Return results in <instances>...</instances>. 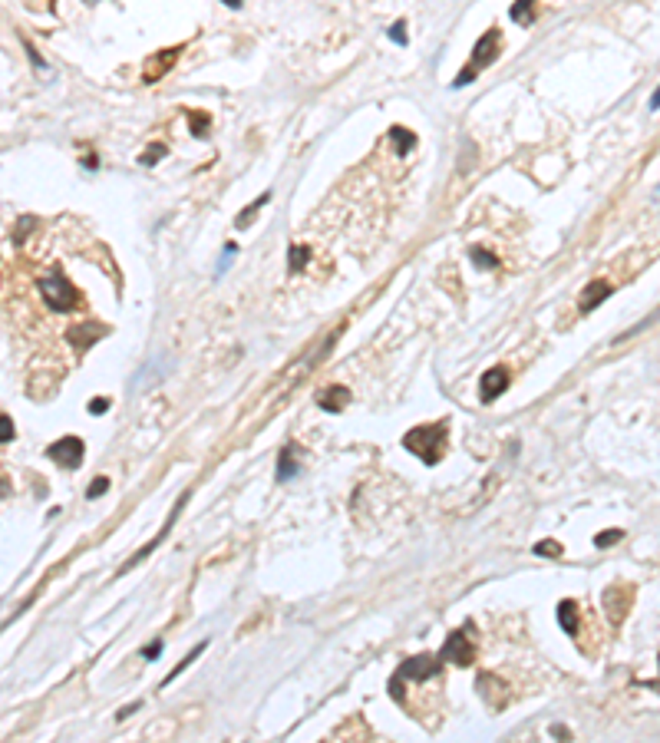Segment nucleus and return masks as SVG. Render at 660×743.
<instances>
[{
	"mask_svg": "<svg viewBox=\"0 0 660 743\" xmlns=\"http://www.w3.org/2000/svg\"><path fill=\"white\" fill-rule=\"evenodd\" d=\"M446 436H449L446 420H439V423H423V427L410 429V433L403 436V446H406L413 456H420L426 466H436L439 459H443V453H446Z\"/></svg>",
	"mask_w": 660,
	"mask_h": 743,
	"instance_id": "obj_1",
	"label": "nucleus"
},
{
	"mask_svg": "<svg viewBox=\"0 0 660 743\" xmlns=\"http://www.w3.org/2000/svg\"><path fill=\"white\" fill-rule=\"evenodd\" d=\"M40 298L47 304V311L53 314H70L79 307V291L70 284V277L63 275L60 268H53L50 275L40 281Z\"/></svg>",
	"mask_w": 660,
	"mask_h": 743,
	"instance_id": "obj_2",
	"label": "nucleus"
},
{
	"mask_svg": "<svg viewBox=\"0 0 660 743\" xmlns=\"http://www.w3.org/2000/svg\"><path fill=\"white\" fill-rule=\"evenodd\" d=\"M498 47H502V33H498L496 26H492L489 33H482V37H479V43H475V50H473V60H469V66H466V70H462V73L456 76V86H466V83H473L475 73H479V70H486V66L498 56Z\"/></svg>",
	"mask_w": 660,
	"mask_h": 743,
	"instance_id": "obj_3",
	"label": "nucleus"
},
{
	"mask_svg": "<svg viewBox=\"0 0 660 743\" xmlns=\"http://www.w3.org/2000/svg\"><path fill=\"white\" fill-rule=\"evenodd\" d=\"M439 661H449V664H459V668H469L475 661V638H473V625L452 631L439 651Z\"/></svg>",
	"mask_w": 660,
	"mask_h": 743,
	"instance_id": "obj_4",
	"label": "nucleus"
},
{
	"mask_svg": "<svg viewBox=\"0 0 660 743\" xmlns=\"http://www.w3.org/2000/svg\"><path fill=\"white\" fill-rule=\"evenodd\" d=\"M47 456L63 469H79V463H83V440H79V436L56 440L50 450H47Z\"/></svg>",
	"mask_w": 660,
	"mask_h": 743,
	"instance_id": "obj_5",
	"label": "nucleus"
},
{
	"mask_svg": "<svg viewBox=\"0 0 660 743\" xmlns=\"http://www.w3.org/2000/svg\"><path fill=\"white\" fill-rule=\"evenodd\" d=\"M178 53H182V47H172V50H159L155 56H152L149 63H146V70H142V79L146 83H155V79H162L165 73H169V66L178 60Z\"/></svg>",
	"mask_w": 660,
	"mask_h": 743,
	"instance_id": "obj_6",
	"label": "nucleus"
},
{
	"mask_svg": "<svg viewBox=\"0 0 660 743\" xmlns=\"http://www.w3.org/2000/svg\"><path fill=\"white\" fill-rule=\"evenodd\" d=\"M509 370L505 367H492V370H486L482 374V383H479V390H482V400H496L498 393H505V387H509Z\"/></svg>",
	"mask_w": 660,
	"mask_h": 743,
	"instance_id": "obj_7",
	"label": "nucleus"
},
{
	"mask_svg": "<svg viewBox=\"0 0 660 743\" xmlns=\"http://www.w3.org/2000/svg\"><path fill=\"white\" fill-rule=\"evenodd\" d=\"M611 298V284L608 281H591L585 291H581V301H578V311L581 314H588V311H594L601 301H608Z\"/></svg>",
	"mask_w": 660,
	"mask_h": 743,
	"instance_id": "obj_8",
	"label": "nucleus"
},
{
	"mask_svg": "<svg viewBox=\"0 0 660 743\" xmlns=\"http://www.w3.org/2000/svg\"><path fill=\"white\" fill-rule=\"evenodd\" d=\"M479 694H482L492 707H505V700H509V687H505L498 677H492V674H482V677H479Z\"/></svg>",
	"mask_w": 660,
	"mask_h": 743,
	"instance_id": "obj_9",
	"label": "nucleus"
},
{
	"mask_svg": "<svg viewBox=\"0 0 660 743\" xmlns=\"http://www.w3.org/2000/svg\"><path fill=\"white\" fill-rule=\"evenodd\" d=\"M317 404L324 406V410H330V413H340L350 404V390L347 387H327V390L317 393Z\"/></svg>",
	"mask_w": 660,
	"mask_h": 743,
	"instance_id": "obj_10",
	"label": "nucleus"
},
{
	"mask_svg": "<svg viewBox=\"0 0 660 743\" xmlns=\"http://www.w3.org/2000/svg\"><path fill=\"white\" fill-rule=\"evenodd\" d=\"M298 473H300L298 446H294V443H287L284 450H281V456H277V479H281V482H287V479H294Z\"/></svg>",
	"mask_w": 660,
	"mask_h": 743,
	"instance_id": "obj_11",
	"label": "nucleus"
},
{
	"mask_svg": "<svg viewBox=\"0 0 660 743\" xmlns=\"http://www.w3.org/2000/svg\"><path fill=\"white\" fill-rule=\"evenodd\" d=\"M558 625L568 634H581V621H578V605L574 602H561L558 605Z\"/></svg>",
	"mask_w": 660,
	"mask_h": 743,
	"instance_id": "obj_12",
	"label": "nucleus"
},
{
	"mask_svg": "<svg viewBox=\"0 0 660 743\" xmlns=\"http://www.w3.org/2000/svg\"><path fill=\"white\" fill-rule=\"evenodd\" d=\"M390 139H393V146H397V155H406V152L416 146V136H413L410 129H403V126L390 129Z\"/></svg>",
	"mask_w": 660,
	"mask_h": 743,
	"instance_id": "obj_13",
	"label": "nucleus"
},
{
	"mask_svg": "<svg viewBox=\"0 0 660 743\" xmlns=\"http://www.w3.org/2000/svg\"><path fill=\"white\" fill-rule=\"evenodd\" d=\"M532 7H535V0H515V3H512V20H515V24H532Z\"/></svg>",
	"mask_w": 660,
	"mask_h": 743,
	"instance_id": "obj_14",
	"label": "nucleus"
},
{
	"mask_svg": "<svg viewBox=\"0 0 660 743\" xmlns=\"http://www.w3.org/2000/svg\"><path fill=\"white\" fill-rule=\"evenodd\" d=\"M307 258H311V252H307L304 245H294V248H291V254H287V265H291V271L298 275L300 268L307 265Z\"/></svg>",
	"mask_w": 660,
	"mask_h": 743,
	"instance_id": "obj_15",
	"label": "nucleus"
},
{
	"mask_svg": "<svg viewBox=\"0 0 660 743\" xmlns=\"http://www.w3.org/2000/svg\"><path fill=\"white\" fill-rule=\"evenodd\" d=\"M469 254H473V261H475V265H479V268H496V265H498V261H496V254H489L486 248H479V245H475V248H473V252H469Z\"/></svg>",
	"mask_w": 660,
	"mask_h": 743,
	"instance_id": "obj_16",
	"label": "nucleus"
},
{
	"mask_svg": "<svg viewBox=\"0 0 660 743\" xmlns=\"http://www.w3.org/2000/svg\"><path fill=\"white\" fill-rule=\"evenodd\" d=\"M188 119H192V129H195V136H208V123H212L208 116H205V113H192Z\"/></svg>",
	"mask_w": 660,
	"mask_h": 743,
	"instance_id": "obj_17",
	"label": "nucleus"
},
{
	"mask_svg": "<svg viewBox=\"0 0 660 743\" xmlns=\"http://www.w3.org/2000/svg\"><path fill=\"white\" fill-rule=\"evenodd\" d=\"M159 155H165V146H162V142H155L149 152H142V159H139V162H142V165H155V162H159Z\"/></svg>",
	"mask_w": 660,
	"mask_h": 743,
	"instance_id": "obj_18",
	"label": "nucleus"
},
{
	"mask_svg": "<svg viewBox=\"0 0 660 743\" xmlns=\"http://www.w3.org/2000/svg\"><path fill=\"white\" fill-rule=\"evenodd\" d=\"M13 436H17V429H13V420H10V416H0V443H10Z\"/></svg>",
	"mask_w": 660,
	"mask_h": 743,
	"instance_id": "obj_19",
	"label": "nucleus"
},
{
	"mask_svg": "<svg viewBox=\"0 0 660 743\" xmlns=\"http://www.w3.org/2000/svg\"><path fill=\"white\" fill-rule=\"evenodd\" d=\"M535 555H548V558H558V555H561V545H558V542H538V545H535Z\"/></svg>",
	"mask_w": 660,
	"mask_h": 743,
	"instance_id": "obj_20",
	"label": "nucleus"
},
{
	"mask_svg": "<svg viewBox=\"0 0 660 743\" xmlns=\"http://www.w3.org/2000/svg\"><path fill=\"white\" fill-rule=\"evenodd\" d=\"M264 202H268V195H261V199H258V202H254V205H248V208H245V215H238V228H245V225H248V218H251V215H254V212H258V208H261Z\"/></svg>",
	"mask_w": 660,
	"mask_h": 743,
	"instance_id": "obj_21",
	"label": "nucleus"
},
{
	"mask_svg": "<svg viewBox=\"0 0 660 743\" xmlns=\"http://www.w3.org/2000/svg\"><path fill=\"white\" fill-rule=\"evenodd\" d=\"M106 489H109V479H106V476L96 479V482H93V486L86 489V499H100V496H102Z\"/></svg>",
	"mask_w": 660,
	"mask_h": 743,
	"instance_id": "obj_22",
	"label": "nucleus"
},
{
	"mask_svg": "<svg viewBox=\"0 0 660 743\" xmlns=\"http://www.w3.org/2000/svg\"><path fill=\"white\" fill-rule=\"evenodd\" d=\"M617 539H621V529H611V532H604V535H598L594 545H598V549H608V545H614Z\"/></svg>",
	"mask_w": 660,
	"mask_h": 743,
	"instance_id": "obj_23",
	"label": "nucleus"
},
{
	"mask_svg": "<svg viewBox=\"0 0 660 743\" xmlns=\"http://www.w3.org/2000/svg\"><path fill=\"white\" fill-rule=\"evenodd\" d=\"M403 26H406L403 20L390 26V40H393V43H399V47H406V30H403Z\"/></svg>",
	"mask_w": 660,
	"mask_h": 743,
	"instance_id": "obj_24",
	"label": "nucleus"
},
{
	"mask_svg": "<svg viewBox=\"0 0 660 743\" xmlns=\"http://www.w3.org/2000/svg\"><path fill=\"white\" fill-rule=\"evenodd\" d=\"M109 410V400H93L89 404V413H106Z\"/></svg>",
	"mask_w": 660,
	"mask_h": 743,
	"instance_id": "obj_25",
	"label": "nucleus"
},
{
	"mask_svg": "<svg viewBox=\"0 0 660 743\" xmlns=\"http://www.w3.org/2000/svg\"><path fill=\"white\" fill-rule=\"evenodd\" d=\"M159 651H162V644L155 641V644H152V648H149V651H146V657H155V654H159Z\"/></svg>",
	"mask_w": 660,
	"mask_h": 743,
	"instance_id": "obj_26",
	"label": "nucleus"
},
{
	"mask_svg": "<svg viewBox=\"0 0 660 743\" xmlns=\"http://www.w3.org/2000/svg\"><path fill=\"white\" fill-rule=\"evenodd\" d=\"M7 492H10V482H7V479H0V499H3Z\"/></svg>",
	"mask_w": 660,
	"mask_h": 743,
	"instance_id": "obj_27",
	"label": "nucleus"
},
{
	"mask_svg": "<svg viewBox=\"0 0 660 743\" xmlns=\"http://www.w3.org/2000/svg\"><path fill=\"white\" fill-rule=\"evenodd\" d=\"M222 3H228L231 10H241V0H222Z\"/></svg>",
	"mask_w": 660,
	"mask_h": 743,
	"instance_id": "obj_28",
	"label": "nucleus"
}]
</instances>
